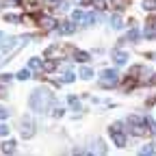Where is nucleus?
<instances>
[{
  "label": "nucleus",
  "mask_w": 156,
  "mask_h": 156,
  "mask_svg": "<svg viewBox=\"0 0 156 156\" xmlns=\"http://www.w3.org/2000/svg\"><path fill=\"white\" fill-rule=\"evenodd\" d=\"M52 102H54V95L52 93H48V91H44V89H37V91H33L30 93V106L35 108V111H48L50 106H52Z\"/></svg>",
  "instance_id": "1"
},
{
  "label": "nucleus",
  "mask_w": 156,
  "mask_h": 156,
  "mask_svg": "<svg viewBox=\"0 0 156 156\" xmlns=\"http://www.w3.org/2000/svg\"><path fill=\"white\" fill-rule=\"evenodd\" d=\"M128 126H130V132L132 134H145V126H147V117L145 119H141V117H136V115H130L128 117Z\"/></svg>",
  "instance_id": "2"
},
{
  "label": "nucleus",
  "mask_w": 156,
  "mask_h": 156,
  "mask_svg": "<svg viewBox=\"0 0 156 156\" xmlns=\"http://www.w3.org/2000/svg\"><path fill=\"white\" fill-rule=\"evenodd\" d=\"M108 132H111V136H113L115 145H119V147H124V145H126V136H124V132H122V126H119V124H113V126L108 128Z\"/></svg>",
  "instance_id": "3"
},
{
  "label": "nucleus",
  "mask_w": 156,
  "mask_h": 156,
  "mask_svg": "<svg viewBox=\"0 0 156 156\" xmlns=\"http://www.w3.org/2000/svg\"><path fill=\"white\" fill-rule=\"evenodd\" d=\"M117 74L115 69H104L102 72V78H100V83H102V87H113V85H117Z\"/></svg>",
  "instance_id": "4"
},
{
  "label": "nucleus",
  "mask_w": 156,
  "mask_h": 156,
  "mask_svg": "<svg viewBox=\"0 0 156 156\" xmlns=\"http://www.w3.org/2000/svg\"><path fill=\"white\" fill-rule=\"evenodd\" d=\"M24 39H9V41H5V44H0V61L9 54V52H13V48L17 46V44H22Z\"/></svg>",
  "instance_id": "5"
},
{
  "label": "nucleus",
  "mask_w": 156,
  "mask_h": 156,
  "mask_svg": "<svg viewBox=\"0 0 156 156\" xmlns=\"http://www.w3.org/2000/svg\"><path fill=\"white\" fill-rule=\"evenodd\" d=\"M22 136H24V139H30V136H33V122H30V117H24V122H22Z\"/></svg>",
  "instance_id": "6"
},
{
  "label": "nucleus",
  "mask_w": 156,
  "mask_h": 156,
  "mask_svg": "<svg viewBox=\"0 0 156 156\" xmlns=\"http://www.w3.org/2000/svg\"><path fill=\"white\" fill-rule=\"evenodd\" d=\"M113 58H115V63H117V65H124V63L128 61V54L122 52V50H115V52H113Z\"/></svg>",
  "instance_id": "7"
},
{
  "label": "nucleus",
  "mask_w": 156,
  "mask_h": 156,
  "mask_svg": "<svg viewBox=\"0 0 156 156\" xmlns=\"http://www.w3.org/2000/svg\"><path fill=\"white\" fill-rule=\"evenodd\" d=\"M54 20L52 17H39V26H41V28H46V30H52L54 28Z\"/></svg>",
  "instance_id": "8"
},
{
  "label": "nucleus",
  "mask_w": 156,
  "mask_h": 156,
  "mask_svg": "<svg viewBox=\"0 0 156 156\" xmlns=\"http://www.w3.org/2000/svg\"><path fill=\"white\" fill-rule=\"evenodd\" d=\"M74 58H76L78 63H87V61H89V54L83 52V50H74Z\"/></svg>",
  "instance_id": "9"
},
{
  "label": "nucleus",
  "mask_w": 156,
  "mask_h": 156,
  "mask_svg": "<svg viewBox=\"0 0 156 156\" xmlns=\"http://www.w3.org/2000/svg\"><path fill=\"white\" fill-rule=\"evenodd\" d=\"M41 69H44V72H54V69H56V61L48 58V61H44V63H41Z\"/></svg>",
  "instance_id": "10"
},
{
  "label": "nucleus",
  "mask_w": 156,
  "mask_h": 156,
  "mask_svg": "<svg viewBox=\"0 0 156 156\" xmlns=\"http://www.w3.org/2000/svg\"><path fill=\"white\" fill-rule=\"evenodd\" d=\"M58 33H61V35H72V33H74V22H72V24H63V26H58Z\"/></svg>",
  "instance_id": "11"
},
{
  "label": "nucleus",
  "mask_w": 156,
  "mask_h": 156,
  "mask_svg": "<svg viewBox=\"0 0 156 156\" xmlns=\"http://www.w3.org/2000/svg\"><path fill=\"white\" fill-rule=\"evenodd\" d=\"M83 17H85V13H83L80 9H76V11L72 13V22H74V24H78V22H83Z\"/></svg>",
  "instance_id": "12"
},
{
  "label": "nucleus",
  "mask_w": 156,
  "mask_h": 156,
  "mask_svg": "<svg viewBox=\"0 0 156 156\" xmlns=\"http://www.w3.org/2000/svg\"><path fill=\"white\" fill-rule=\"evenodd\" d=\"M13 150H15V141H5V143H2V152H5V154H11Z\"/></svg>",
  "instance_id": "13"
},
{
  "label": "nucleus",
  "mask_w": 156,
  "mask_h": 156,
  "mask_svg": "<svg viewBox=\"0 0 156 156\" xmlns=\"http://www.w3.org/2000/svg\"><path fill=\"white\" fill-rule=\"evenodd\" d=\"M91 7L98 9V11H104L106 9V2H104V0H91Z\"/></svg>",
  "instance_id": "14"
},
{
  "label": "nucleus",
  "mask_w": 156,
  "mask_h": 156,
  "mask_svg": "<svg viewBox=\"0 0 156 156\" xmlns=\"http://www.w3.org/2000/svg\"><path fill=\"white\" fill-rule=\"evenodd\" d=\"M67 102H69V106H72V108L80 111V102H78V98H76V95H69V98H67Z\"/></svg>",
  "instance_id": "15"
},
{
  "label": "nucleus",
  "mask_w": 156,
  "mask_h": 156,
  "mask_svg": "<svg viewBox=\"0 0 156 156\" xmlns=\"http://www.w3.org/2000/svg\"><path fill=\"white\" fill-rule=\"evenodd\" d=\"M111 24H113V28H117V30H119V28L124 26V22H122V17H119V15H113V20H111Z\"/></svg>",
  "instance_id": "16"
},
{
  "label": "nucleus",
  "mask_w": 156,
  "mask_h": 156,
  "mask_svg": "<svg viewBox=\"0 0 156 156\" xmlns=\"http://www.w3.org/2000/svg\"><path fill=\"white\" fill-rule=\"evenodd\" d=\"M143 9L145 11H154L156 9V0H143Z\"/></svg>",
  "instance_id": "17"
},
{
  "label": "nucleus",
  "mask_w": 156,
  "mask_h": 156,
  "mask_svg": "<svg viewBox=\"0 0 156 156\" xmlns=\"http://www.w3.org/2000/svg\"><path fill=\"white\" fill-rule=\"evenodd\" d=\"M44 5L50 7V9H58L61 7V0H44Z\"/></svg>",
  "instance_id": "18"
},
{
  "label": "nucleus",
  "mask_w": 156,
  "mask_h": 156,
  "mask_svg": "<svg viewBox=\"0 0 156 156\" xmlns=\"http://www.w3.org/2000/svg\"><path fill=\"white\" fill-rule=\"evenodd\" d=\"M136 39H139V30H134V28H132V30L128 33V37L124 39V41H136Z\"/></svg>",
  "instance_id": "19"
},
{
  "label": "nucleus",
  "mask_w": 156,
  "mask_h": 156,
  "mask_svg": "<svg viewBox=\"0 0 156 156\" xmlns=\"http://www.w3.org/2000/svg\"><path fill=\"white\" fill-rule=\"evenodd\" d=\"M28 67H30V69H41V61H39V58H30V61H28Z\"/></svg>",
  "instance_id": "20"
},
{
  "label": "nucleus",
  "mask_w": 156,
  "mask_h": 156,
  "mask_svg": "<svg viewBox=\"0 0 156 156\" xmlns=\"http://www.w3.org/2000/svg\"><path fill=\"white\" fill-rule=\"evenodd\" d=\"M111 5L117 9H124V7H128V0H111Z\"/></svg>",
  "instance_id": "21"
},
{
  "label": "nucleus",
  "mask_w": 156,
  "mask_h": 156,
  "mask_svg": "<svg viewBox=\"0 0 156 156\" xmlns=\"http://www.w3.org/2000/svg\"><path fill=\"white\" fill-rule=\"evenodd\" d=\"M17 78H20V80H28V78H30V69H22L17 74Z\"/></svg>",
  "instance_id": "22"
},
{
  "label": "nucleus",
  "mask_w": 156,
  "mask_h": 156,
  "mask_svg": "<svg viewBox=\"0 0 156 156\" xmlns=\"http://www.w3.org/2000/svg\"><path fill=\"white\" fill-rule=\"evenodd\" d=\"M95 20H98V17H95L93 13H87V15L83 17V22H87V24H95Z\"/></svg>",
  "instance_id": "23"
},
{
  "label": "nucleus",
  "mask_w": 156,
  "mask_h": 156,
  "mask_svg": "<svg viewBox=\"0 0 156 156\" xmlns=\"http://www.w3.org/2000/svg\"><path fill=\"white\" fill-rule=\"evenodd\" d=\"M80 76H83V78H91V76H93V69H89V67H83V69H80Z\"/></svg>",
  "instance_id": "24"
},
{
  "label": "nucleus",
  "mask_w": 156,
  "mask_h": 156,
  "mask_svg": "<svg viewBox=\"0 0 156 156\" xmlns=\"http://www.w3.org/2000/svg\"><path fill=\"white\" fill-rule=\"evenodd\" d=\"M5 20H7V22H22V17H20V15H7Z\"/></svg>",
  "instance_id": "25"
},
{
  "label": "nucleus",
  "mask_w": 156,
  "mask_h": 156,
  "mask_svg": "<svg viewBox=\"0 0 156 156\" xmlns=\"http://www.w3.org/2000/svg\"><path fill=\"white\" fill-rule=\"evenodd\" d=\"M156 150L152 147V145H145V147H141V154H154Z\"/></svg>",
  "instance_id": "26"
},
{
  "label": "nucleus",
  "mask_w": 156,
  "mask_h": 156,
  "mask_svg": "<svg viewBox=\"0 0 156 156\" xmlns=\"http://www.w3.org/2000/svg\"><path fill=\"white\" fill-rule=\"evenodd\" d=\"M9 132V126H5V124H0V136H5Z\"/></svg>",
  "instance_id": "27"
},
{
  "label": "nucleus",
  "mask_w": 156,
  "mask_h": 156,
  "mask_svg": "<svg viewBox=\"0 0 156 156\" xmlns=\"http://www.w3.org/2000/svg\"><path fill=\"white\" fill-rule=\"evenodd\" d=\"M72 80H74V74H69V72H67V74L63 76V83H72Z\"/></svg>",
  "instance_id": "28"
},
{
  "label": "nucleus",
  "mask_w": 156,
  "mask_h": 156,
  "mask_svg": "<svg viewBox=\"0 0 156 156\" xmlns=\"http://www.w3.org/2000/svg\"><path fill=\"white\" fill-rule=\"evenodd\" d=\"M154 35H156V33H154V30H152V26H150V24H147V30H145V37H150V39H152V37H154Z\"/></svg>",
  "instance_id": "29"
},
{
  "label": "nucleus",
  "mask_w": 156,
  "mask_h": 156,
  "mask_svg": "<svg viewBox=\"0 0 156 156\" xmlns=\"http://www.w3.org/2000/svg\"><path fill=\"white\" fill-rule=\"evenodd\" d=\"M5 5H11V7H20V0H5Z\"/></svg>",
  "instance_id": "30"
},
{
  "label": "nucleus",
  "mask_w": 156,
  "mask_h": 156,
  "mask_svg": "<svg viewBox=\"0 0 156 156\" xmlns=\"http://www.w3.org/2000/svg\"><path fill=\"white\" fill-rule=\"evenodd\" d=\"M52 115H54V117H61L63 111H61V108H52Z\"/></svg>",
  "instance_id": "31"
}]
</instances>
